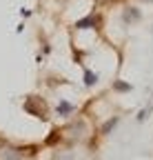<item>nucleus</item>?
I'll return each instance as SVG.
<instances>
[{"mask_svg":"<svg viewBox=\"0 0 153 160\" xmlns=\"http://www.w3.org/2000/svg\"><path fill=\"white\" fill-rule=\"evenodd\" d=\"M122 18H124V22H127V25H131V22H140L142 13H140L138 7H127L124 13H122Z\"/></svg>","mask_w":153,"mask_h":160,"instance_id":"obj_1","label":"nucleus"},{"mask_svg":"<svg viewBox=\"0 0 153 160\" xmlns=\"http://www.w3.org/2000/svg\"><path fill=\"white\" fill-rule=\"evenodd\" d=\"M73 105L71 102H67V100H60V102H58V107H55V113H58V116H62V118H67V116H71L73 113Z\"/></svg>","mask_w":153,"mask_h":160,"instance_id":"obj_2","label":"nucleus"},{"mask_svg":"<svg viewBox=\"0 0 153 160\" xmlns=\"http://www.w3.org/2000/svg\"><path fill=\"white\" fill-rule=\"evenodd\" d=\"M75 27H78V29H89V27H98V18H95V16L91 13V16H87V18L78 20V22H75Z\"/></svg>","mask_w":153,"mask_h":160,"instance_id":"obj_3","label":"nucleus"},{"mask_svg":"<svg viewBox=\"0 0 153 160\" xmlns=\"http://www.w3.org/2000/svg\"><path fill=\"white\" fill-rule=\"evenodd\" d=\"M0 160H22V151H16V149H2V151H0Z\"/></svg>","mask_w":153,"mask_h":160,"instance_id":"obj_4","label":"nucleus"},{"mask_svg":"<svg viewBox=\"0 0 153 160\" xmlns=\"http://www.w3.org/2000/svg\"><path fill=\"white\" fill-rule=\"evenodd\" d=\"M118 122H120V116H113V118H109L107 122L102 125V129H100V131H102V133H109L111 129H116V125H118Z\"/></svg>","mask_w":153,"mask_h":160,"instance_id":"obj_5","label":"nucleus"},{"mask_svg":"<svg viewBox=\"0 0 153 160\" xmlns=\"http://www.w3.org/2000/svg\"><path fill=\"white\" fill-rule=\"evenodd\" d=\"M95 82H98V73H93L91 69H84V85L87 87H93Z\"/></svg>","mask_w":153,"mask_h":160,"instance_id":"obj_6","label":"nucleus"},{"mask_svg":"<svg viewBox=\"0 0 153 160\" xmlns=\"http://www.w3.org/2000/svg\"><path fill=\"white\" fill-rule=\"evenodd\" d=\"M113 89L120 91V93H127V91H131L133 87H131L129 82H122V80H113Z\"/></svg>","mask_w":153,"mask_h":160,"instance_id":"obj_7","label":"nucleus"},{"mask_svg":"<svg viewBox=\"0 0 153 160\" xmlns=\"http://www.w3.org/2000/svg\"><path fill=\"white\" fill-rule=\"evenodd\" d=\"M146 116H149V111H146V109H142V111L138 113V122H144V120H146Z\"/></svg>","mask_w":153,"mask_h":160,"instance_id":"obj_8","label":"nucleus"},{"mask_svg":"<svg viewBox=\"0 0 153 160\" xmlns=\"http://www.w3.org/2000/svg\"><path fill=\"white\" fill-rule=\"evenodd\" d=\"M149 2H153V0H149Z\"/></svg>","mask_w":153,"mask_h":160,"instance_id":"obj_9","label":"nucleus"}]
</instances>
